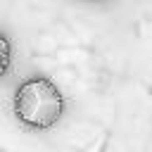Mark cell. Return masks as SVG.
I'll use <instances>...</instances> for the list:
<instances>
[{
	"label": "cell",
	"instance_id": "obj_1",
	"mask_svg": "<svg viewBox=\"0 0 152 152\" xmlns=\"http://www.w3.org/2000/svg\"><path fill=\"white\" fill-rule=\"evenodd\" d=\"M14 116L28 128H50L57 124L64 109L62 93L57 86L43 76L24 81L14 93Z\"/></svg>",
	"mask_w": 152,
	"mask_h": 152
},
{
	"label": "cell",
	"instance_id": "obj_2",
	"mask_svg": "<svg viewBox=\"0 0 152 152\" xmlns=\"http://www.w3.org/2000/svg\"><path fill=\"white\" fill-rule=\"evenodd\" d=\"M10 62H12V45H10V40L0 33V78L7 74Z\"/></svg>",
	"mask_w": 152,
	"mask_h": 152
}]
</instances>
